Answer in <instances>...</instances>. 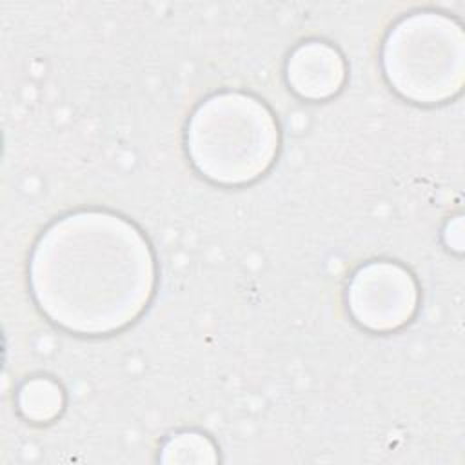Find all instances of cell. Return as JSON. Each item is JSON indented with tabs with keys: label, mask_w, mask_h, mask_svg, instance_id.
Wrapping results in <instances>:
<instances>
[{
	"label": "cell",
	"mask_w": 465,
	"mask_h": 465,
	"mask_svg": "<svg viewBox=\"0 0 465 465\" xmlns=\"http://www.w3.org/2000/svg\"><path fill=\"white\" fill-rule=\"evenodd\" d=\"M29 289L42 314L80 336L136 322L156 289L149 240L127 218L84 209L54 220L29 256Z\"/></svg>",
	"instance_id": "6da1fadb"
},
{
	"label": "cell",
	"mask_w": 465,
	"mask_h": 465,
	"mask_svg": "<svg viewBox=\"0 0 465 465\" xmlns=\"http://www.w3.org/2000/svg\"><path fill=\"white\" fill-rule=\"evenodd\" d=\"M193 167L218 185H247L265 174L280 151L274 113L254 94L222 91L193 111L185 129Z\"/></svg>",
	"instance_id": "7a4b0ae2"
},
{
	"label": "cell",
	"mask_w": 465,
	"mask_h": 465,
	"mask_svg": "<svg viewBox=\"0 0 465 465\" xmlns=\"http://www.w3.org/2000/svg\"><path fill=\"white\" fill-rule=\"evenodd\" d=\"M381 65L389 85L405 100L434 105L461 93L465 35L461 24L438 11H416L387 33Z\"/></svg>",
	"instance_id": "3957f363"
},
{
	"label": "cell",
	"mask_w": 465,
	"mask_h": 465,
	"mask_svg": "<svg viewBox=\"0 0 465 465\" xmlns=\"http://www.w3.org/2000/svg\"><path fill=\"white\" fill-rule=\"evenodd\" d=\"M345 302L351 318L372 332L405 327L420 305V289L409 269L389 260H372L354 271Z\"/></svg>",
	"instance_id": "277c9868"
},
{
	"label": "cell",
	"mask_w": 465,
	"mask_h": 465,
	"mask_svg": "<svg viewBox=\"0 0 465 465\" xmlns=\"http://www.w3.org/2000/svg\"><path fill=\"white\" fill-rule=\"evenodd\" d=\"M347 78L341 53L323 40H307L296 45L285 62V80L303 100H327L338 94Z\"/></svg>",
	"instance_id": "5b68a950"
},
{
	"label": "cell",
	"mask_w": 465,
	"mask_h": 465,
	"mask_svg": "<svg viewBox=\"0 0 465 465\" xmlns=\"http://www.w3.org/2000/svg\"><path fill=\"white\" fill-rule=\"evenodd\" d=\"M16 405L27 421L49 423L62 414L65 407V392L56 380L49 376H35L20 385Z\"/></svg>",
	"instance_id": "8992f818"
},
{
	"label": "cell",
	"mask_w": 465,
	"mask_h": 465,
	"mask_svg": "<svg viewBox=\"0 0 465 465\" xmlns=\"http://www.w3.org/2000/svg\"><path fill=\"white\" fill-rule=\"evenodd\" d=\"M160 461L163 463H213L218 461L214 441L200 430H180L162 445Z\"/></svg>",
	"instance_id": "52a82bcc"
}]
</instances>
